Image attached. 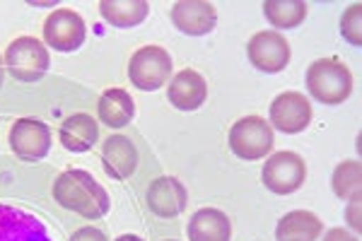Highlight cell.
I'll use <instances>...</instances> for the list:
<instances>
[{"label":"cell","instance_id":"6da1fadb","mask_svg":"<svg viewBox=\"0 0 362 241\" xmlns=\"http://www.w3.org/2000/svg\"><path fill=\"white\" fill-rule=\"evenodd\" d=\"M51 196L63 210L78 213L90 222L102 220L112 208L107 188L97 184V179L85 169H66L58 174V179L51 186Z\"/></svg>","mask_w":362,"mask_h":241},{"label":"cell","instance_id":"7a4b0ae2","mask_svg":"<svg viewBox=\"0 0 362 241\" xmlns=\"http://www.w3.org/2000/svg\"><path fill=\"white\" fill-rule=\"evenodd\" d=\"M305 80L309 97L324 107H338V104L348 102V97L353 94V73L336 56L317 58L307 68Z\"/></svg>","mask_w":362,"mask_h":241},{"label":"cell","instance_id":"3957f363","mask_svg":"<svg viewBox=\"0 0 362 241\" xmlns=\"http://www.w3.org/2000/svg\"><path fill=\"white\" fill-rule=\"evenodd\" d=\"M5 73H10L17 82H39L51 68L49 49L39 37H17L8 44L3 54Z\"/></svg>","mask_w":362,"mask_h":241},{"label":"cell","instance_id":"277c9868","mask_svg":"<svg viewBox=\"0 0 362 241\" xmlns=\"http://www.w3.org/2000/svg\"><path fill=\"white\" fill-rule=\"evenodd\" d=\"M230 150L244 162H259L266 160L276 148V131L271 128L264 116H244L227 133Z\"/></svg>","mask_w":362,"mask_h":241},{"label":"cell","instance_id":"5b68a950","mask_svg":"<svg viewBox=\"0 0 362 241\" xmlns=\"http://www.w3.org/2000/svg\"><path fill=\"white\" fill-rule=\"evenodd\" d=\"M174 75V61L167 49L157 44L140 46L128 61V80L140 92H155L167 87Z\"/></svg>","mask_w":362,"mask_h":241},{"label":"cell","instance_id":"8992f818","mask_svg":"<svg viewBox=\"0 0 362 241\" xmlns=\"http://www.w3.org/2000/svg\"><path fill=\"white\" fill-rule=\"evenodd\" d=\"M261 181L276 196L297 193L307 181V162L293 150L271 152L266 164L261 167Z\"/></svg>","mask_w":362,"mask_h":241},{"label":"cell","instance_id":"52a82bcc","mask_svg":"<svg viewBox=\"0 0 362 241\" xmlns=\"http://www.w3.org/2000/svg\"><path fill=\"white\" fill-rule=\"evenodd\" d=\"M87 39V25L78 10L58 8L51 10L42 27V41L46 49H54L58 54H73Z\"/></svg>","mask_w":362,"mask_h":241},{"label":"cell","instance_id":"ba28073f","mask_svg":"<svg viewBox=\"0 0 362 241\" xmlns=\"http://www.w3.org/2000/svg\"><path fill=\"white\" fill-rule=\"evenodd\" d=\"M314 119V109L307 94L302 92H280L268 107V123L273 131H280L285 135H297L307 131L309 123Z\"/></svg>","mask_w":362,"mask_h":241},{"label":"cell","instance_id":"9c48e42d","mask_svg":"<svg viewBox=\"0 0 362 241\" xmlns=\"http://www.w3.org/2000/svg\"><path fill=\"white\" fill-rule=\"evenodd\" d=\"M247 56L256 70L276 75L290 66L293 49H290V41L276 29H261V32L251 34L247 44Z\"/></svg>","mask_w":362,"mask_h":241},{"label":"cell","instance_id":"30bf717a","mask_svg":"<svg viewBox=\"0 0 362 241\" xmlns=\"http://www.w3.org/2000/svg\"><path fill=\"white\" fill-rule=\"evenodd\" d=\"M8 145L22 162H39L51 150V128L37 119H17L10 126Z\"/></svg>","mask_w":362,"mask_h":241},{"label":"cell","instance_id":"8fae6325","mask_svg":"<svg viewBox=\"0 0 362 241\" xmlns=\"http://www.w3.org/2000/svg\"><path fill=\"white\" fill-rule=\"evenodd\" d=\"M145 203H148V210L153 215L162 217V220H174L189 205V191L174 176H157L148 184Z\"/></svg>","mask_w":362,"mask_h":241},{"label":"cell","instance_id":"7c38bea8","mask_svg":"<svg viewBox=\"0 0 362 241\" xmlns=\"http://www.w3.org/2000/svg\"><path fill=\"white\" fill-rule=\"evenodd\" d=\"M169 20L186 37H206L218 27V8L206 0H179L172 5Z\"/></svg>","mask_w":362,"mask_h":241},{"label":"cell","instance_id":"4fadbf2b","mask_svg":"<svg viewBox=\"0 0 362 241\" xmlns=\"http://www.w3.org/2000/svg\"><path fill=\"white\" fill-rule=\"evenodd\" d=\"M167 99L179 111H198L208 99V82L198 70L181 68L167 82Z\"/></svg>","mask_w":362,"mask_h":241},{"label":"cell","instance_id":"5bb4252c","mask_svg":"<svg viewBox=\"0 0 362 241\" xmlns=\"http://www.w3.org/2000/svg\"><path fill=\"white\" fill-rule=\"evenodd\" d=\"M0 241H51V237L37 215L0 203Z\"/></svg>","mask_w":362,"mask_h":241},{"label":"cell","instance_id":"9a60e30c","mask_svg":"<svg viewBox=\"0 0 362 241\" xmlns=\"http://www.w3.org/2000/svg\"><path fill=\"white\" fill-rule=\"evenodd\" d=\"M99 160H102V167L109 179L126 181L136 174L140 157H138V150H136V145H133V140L116 133L104 140Z\"/></svg>","mask_w":362,"mask_h":241},{"label":"cell","instance_id":"2e32d148","mask_svg":"<svg viewBox=\"0 0 362 241\" xmlns=\"http://www.w3.org/2000/svg\"><path fill=\"white\" fill-rule=\"evenodd\" d=\"M97 116L102 126L119 131L136 119V102L124 87H109L97 99Z\"/></svg>","mask_w":362,"mask_h":241},{"label":"cell","instance_id":"e0dca14e","mask_svg":"<svg viewBox=\"0 0 362 241\" xmlns=\"http://www.w3.org/2000/svg\"><path fill=\"white\" fill-rule=\"evenodd\" d=\"M58 140H61L63 148H66L68 152H75V155L90 152L99 140L97 119L90 114H83V111H80V114L68 116V119L61 123Z\"/></svg>","mask_w":362,"mask_h":241},{"label":"cell","instance_id":"ac0fdd59","mask_svg":"<svg viewBox=\"0 0 362 241\" xmlns=\"http://www.w3.org/2000/svg\"><path fill=\"white\" fill-rule=\"evenodd\" d=\"M189 241H232V222L223 210L201 208L186 225Z\"/></svg>","mask_w":362,"mask_h":241},{"label":"cell","instance_id":"d6986e66","mask_svg":"<svg viewBox=\"0 0 362 241\" xmlns=\"http://www.w3.org/2000/svg\"><path fill=\"white\" fill-rule=\"evenodd\" d=\"M324 222L312 210H290L278 220L276 241H319Z\"/></svg>","mask_w":362,"mask_h":241},{"label":"cell","instance_id":"ffe728a7","mask_svg":"<svg viewBox=\"0 0 362 241\" xmlns=\"http://www.w3.org/2000/svg\"><path fill=\"white\" fill-rule=\"evenodd\" d=\"M150 13V5L145 0H102L99 15L107 25L116 29H131L145 22Z\"/></svg>","mask_w":362,"mask_h":241},{"label":"cell","instance_id":"44dd1931","mask_svg":"<svg viewBox=\"0 0 362 241\" xmlns=\"http://www.w3.org/2000/svg\"><path fill=\"white\" fill-rule=\"evenodd\" d=\"M261 8H264V17L276 32L300 27L309 15V5L305 0H266Z\"/></svg>","mask_w":362,"mask_h":241},{"label":"cell","instance_id":"7402d4cb","mask_svg":"<svg viewBox=\"0 0 362 241\" xmlns=\"http://www.w3.org/2000/svg\"><path fill=\"white\" fill-rule=\"evenodd\" d=\"M331 188L334 196L341 201H355L362 193V167L358 160H343L336 164L334 174H331Z\"/></svg>","mask_w":362,"mask_h":241},{"label":"cell","instance_id":"603a6c76","mask_svg":"<svg viewBox=\"0 0 362 241\" xmlns=\"http://www.w3.org/2000/svg\"><path fill=\"white\" fill-rule=\"evenodd\" d=\"M341 37L350 46H362V5L353 3L341 15Z\"/></svg>","mask_w":362,"mask_h":241},{"label":"cell","instance_id":"cb8c5ba5","mask_svg":"<svg viewBox=\"0 0 362 241\" xmlns=\"http://www.w3.org/2000/svg\"><path fill=\"white\" fill-rule=\"evenodd\" d=\"M68 241H109V239H107V234H104L102 229H97L92 225H85V227L75 229V232L68 237Z\"/></svg>","mask_w":362,"mask_h":241},{"label":"cell","instance_id":"d4e9b609","mask_svg":"<svg viewBox=\"0 0 362 241\" xmlns=\"http://www.w3.org/2000/svg\"><path fill=\"white\" fill-rule=\"evenodd\" d=\"M360 198H355V201H350L348 203V208H346V222H348V227L353 229L355 234L362 229V215H360Z\"/></svg>","mask_w":362,"mask_h":241},{"label":"cell","instance_id":"484cf974","mask_svg":"<svg viewBox=\"0 0 362 241\" xmlns=\"http://www.w3.org/2000/svg\"><path fill=\"white\" fill-rule=\"evenodd\" d=\"M321 241H360L358 234L348 232L346 227H331L329 232H324Z\"/></svg>","mask_w":362,"mask_h":241},{"label":"cell","instance_id":"4316f807","mask_svg":"<svg viewBox=\"0 0 362 241\" xmlns=\"http://www.w3.org/2000/svg\"><path fill=\"white\" fill-rule=\"evenodd\" d=\"M114 241H145L143 237H136V234H121V237H116Z\"/></svg>","mask_w":362,"mask_h":241},{"label":"cell","instance_id":"83f0119b","mask_svg":"<svg viewBox=\"0 0 362 241\" xmlns=\"http://www.w3.org/2000/svg\"><path fill=\"white\" fill-rule=\"evenodd\" d=\"M3 80H5V63H3V56H0V87H3Z\"/></svg>","mask_w":362,"mask_h":241},{"label":"cell","instance_id":"f1b7e54d","mask_svg":"<svg viewBox=\"0 0 362 241\" xmlns=\"http://www.w3.org/2000/svg\"><path fill=\"white\" fill-rule=\"evenodd\" d=\"M162 241H177V239H162Z\"/></svg>","mask_w":362,"mask_h":241}]
</instances>
